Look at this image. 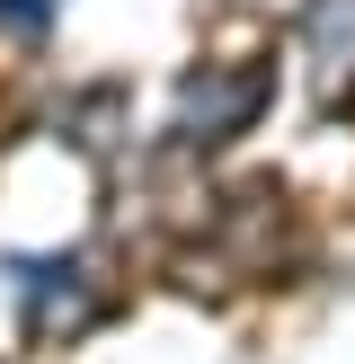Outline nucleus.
<instances>
[{"label": "nucleus", "instance_id": "f257e3e1", "mask_svg": "<svg viewBox=\"0 0 355 364\" xmlns=\"http://www.w3.org/2000/svg\"><path fill=\"white\" fill-rule=\"evenodd\" d=\"M302 45H311L320 89H346V80H355V0H311V18H302Z\"/></svg>", "mask_w": 355, "mask_h": 364}]
</instances>
